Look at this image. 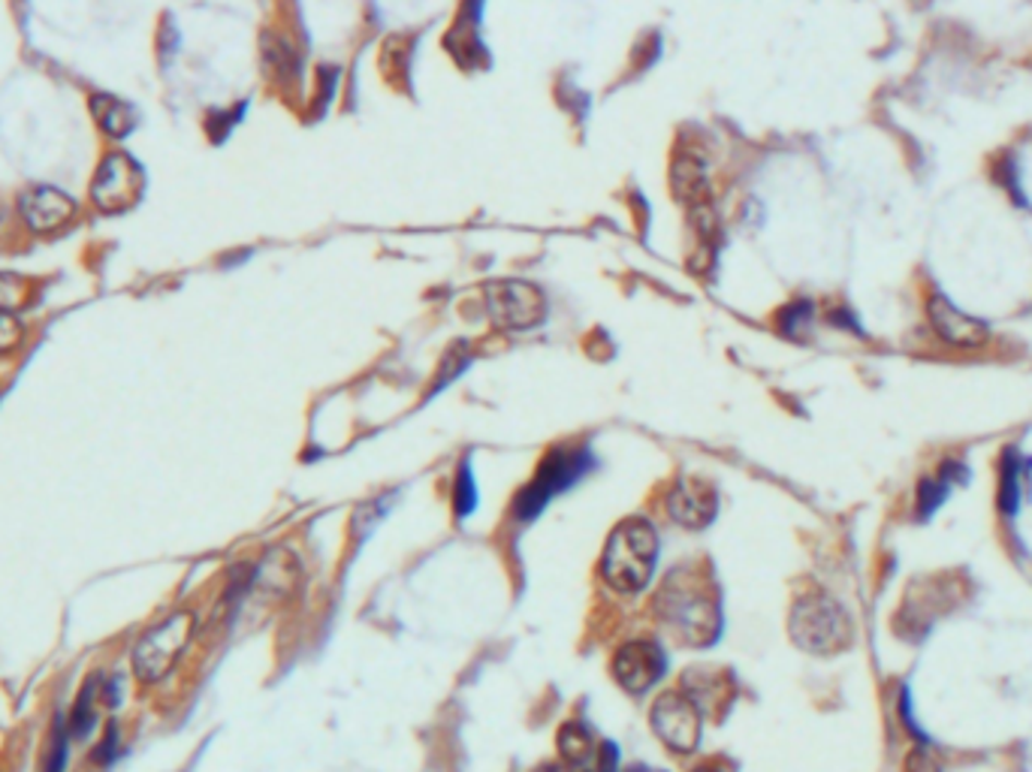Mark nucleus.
Wrapping results in <instances>:
<instances>
[{"label": "nucleus", "instance_id": "obj_1", "mask_svg": "<svg viewBox=\"0 0 1032 772\" xmlns=\"http://www.w3.org/2000/svg\"><path fill=\"white\" fill-rule=\"evenodd\" d=\"M658 535L643 519H628L616 528L602 559L604 579L616 591H641L655 574Z\"/></svg>", "mask_w": 1032, "mask_h": 772}, {"label": "nucleus", "instance_id": "obj_2", "mask_svg": "<svg viewBox=\"0 0 1032 772\" xmlns=\"http://www.w3.org/2000/svg\"><path fill=\"white\" fill-rule=\"evenodd\" d=\"M788 630H791L794 646L810 654H837L849 649L851 637H854L849 613L842 610V603L834 601L824 591L803 595L794 603L791 618H788Z\"/></svg>", "mask_w": 1032, "mask_h": 772}, {"label": "nucleus", "instance_id": "obj_3", "mask_svg": "<svg viewBox=\"0 0 1032 772\" xmlns=\"http://www.w3.org/2000/svg\"><path fill=\"white\" fill-rule=\"evenodd\" d=\"M592 465H595V456H592L588 446H556L541 462L532 483L513 498V516L520 523H532L535 516L547 511L553 498L562 495L571 486L580 483L592 471Z\"/></svg>", "mask_w": 1032, "mask_h": 772}, {"label": "nucleus", "instance_id": "obj_4", "mask_svg": "<svg viewBox=\"0 0 1032 772\" xmlns=\"http://www.w3.org/2000/svg\"><path fill=\"white\" fill-rule=\"evenodd\" d=\"M658 603H661V615H665L670 630L689 646H709L719 637V606L701 586L673 576L667 583V589L661 591Z\"/></svg>", "mask_w": 1032, "mask_h": 772}, {"label": "nucleus", "instance_id": "obj_5", "mask_svg": "<svg viewBox=\"0 0 1032 772\" xmlns=\"http://www.w3.org/2000/svg\"><path fill=\"white\" fill-rule=\"evenodd\" d=\"M194 637V615L187 610L167 615L163 622H157L155 628L145 630L139 642L133 646V673L139 682H160L175 661L182 658L187 642Z\"/></svg>", "mask_w": 1032, "mask_h": 772}, {"label": "nucleus", "instance_id": "obj_6", "mask_svg": "<svg viewBox=\"0 0 1032 772\" xmlns=\"http://www.w3.org/2000/svg\"><path fill=\"white\" fill-rule=\"evenodd\" d=\"M143 167L124 155V151H112L106 155L100 170L92 182V203L106 215H118V211H128L143 197Z\"/></svg>", "mask_w": 1032, "mask_h": 772}, {"label": "nucleus", "instance_id": "obj_7", "mask_svg": "<svg viewBox=\"0 0 1032 772\" xmlns=\"http://www.w3.org/2000/svg\"><path fill=\"white\" fill-rule=\"evenodd\" d=\"M653 731L670 751L689 755L701 743V709L689 694H665L653 707Z\"/></svg>", "mask_w": 1032, "mask_h": 772}, {"label": "nucleus", "instance_id": "obj_8", "mask_svg": "<svg viewBox=\"0 0 1032 772\" xmlns=\"http://www.w3.org/2000/svg\"><path fill=\"white\" fill-rule=\"evenodd\" d=\"M927 317L933 332H936L945 344H951V347L975 351V347H984V344L991 341V329H987L984 320L963 315L955 302L948 299V296H942V293H933L927 299Z\"/></svg>", "mask_w": 1032, "mask_h": 772}, {"label": "nucleus", "instance_id": "obj_9", "mask_svg": "<svg viewBox=\"0 0 1032 772\" xmlns=\"http://www.w3.org/2000/svg\"><path fill=\"white\" fill-rule=\"evenodd\" d=\"M665 670V654L649 640L626 642L614 658V676L628 694H646L653 685H658Z\"/></svg>", "mask_w": 1032, "mask_h": 772}, {"label": "nucleus", "instance_id": "obj_10", "mask_svg": "<svg viewBox=\"0 0 1032 772\" xmlns=\"http://www.w3.org/2000/svg\"><path fill=\"white\" fill-rule=\"evenodd\" d=\"M489 317L501 329H529L544 317V299L529 284L505 281L489 287Z\"/></svg>", "mask_w": 1032, "mask_h": 772}, {"label": "nucleus", "instance_id": "obj_11", "mask_svg": "<svg viewBox=\"0 0 1032 772\" xmlns=\"http://www.w3.org/2000/svg\"><path fill=\"white\" fill-rule=\"evenodd\" d=\"M19 211H22V218H25V223L34 233L46 236V233H54L64 223L73 221L76 203L66 197L64 191L43 184V187H31V191H25L19 197Z\"/></svg>", "mask_w": 1032, "mask_h": 772}, {"label": "nucleus", "instance_id": "obj_12", "mask_svg": "<svg viewBox=\"0 0 1032 772\" xmlns=\"http://www.w3.org/2000/svg\"><path fill=\"white\" fill-rule=\"evenodd\" d=\"M716 511H719V498H716V489L706 480H692V477L680 480L667 495L670 519L685 525V528H694V531H701V528L713 523Z\"/></svg>", "mask_w": 1032, "mask_h": 772}, {"label": "nucleus", "instance_id": "obj_13", "mask_svg": "<svg viewBox=\"0 0 1032 772\" xmlns=\"http://www.w3.org/2000/svg\"><path fill=\"white\" fill-rule=\"evenodd\" d=\"M296 579H300V564H296V559H293L290 552H269L266 562L251 571V589L257 591V595H269V598L275 595V598H278V595L293 589Z\"/></svg>", "mask_w": 1032, "mask_h": 772}, {"label": "nucleus", "instance_id": "obj_14", "mask_svg": "<svg viewBox=\"0 0 1032 772\" xmlns=\"http://www.w3.org/2000/svg\"><path fill=\"white\" fill-rule=\"evenodd\" d=\"M92 115L100 124V131L112 139H124L128 133L136 127V109L128 100H118L112 94H94L92 97Z\"/></svg>", "mask_w": 1032, "mask_h": 772}, {"label": "nucleus", "instance_id": "obj_15", "mask_svg": "<svg viewBox=\"0 0 1032 772\" xmlns=\"http://www.w3.org/2000/svg\"><path fill=\"white\" fill-rule=\"evenodd\" d=\"M1032 462H1023L1018 450H1006L999 462V489H996V507L1003 516H1015L1020 507V486L1030 474Z\"/></svg>", "mask_w": 1032, "mask_h": 772}, {"label": "nucleus", "instance_id": "obj_16", "mask_svg": "<svg viewBox=\"0 0 1032 772\" xmlns=\"http://www.w3.org/2000/svg\"><path fill=\"white\" fill-rule=\"evenodd\" d=\"M100 685H104V676H92V679L82 685V691H78V697H76V707H73V712H70V719H66L70 739H85V736L94 731V724H97Z\"/></svg>", "mask_w": 1032, "mask_h": 772}, {"label": "nucleus", "instance_id": "obj_17", "mask_svg": "<svg viewBox=\"0 0 1032 772\" xmlns=\"http://www.w3.org/2000/svg\"><path fill=\"white\" fill-rule=\"evenodd\" d=\"M559 751H562V758L571 763V767H583L588 763V758L595 755V743H592V733L583 727V724H564L562 733H559Z\"/></svg>", "mask_w": 1032, "mask_h": 772}, {"label": "nucleus", "instance_id": "obj_18", "mask_svg": "<svg viewBox=\"0 0 1032 772\" xmlns=\"http://www.w3.org/2000/svg\"><path fill=\"white\" fill-rule=\"evenodd\" d=\"M66 760H70V731H66V721L58 715L43 748V772H66Z\"/></svg>", "mask_w": 1032, "mask_h": 772}, {"label": "nucleus", "instance_id": "obj_19", "mask_svg": "<svg viewBox=\"0 0 1032 772\" xmlns=\"http://www.w3.org/2000/svg\"><path fill=\"white\" fill-rule=\"evenodd\" d=\"M951 492V483L945 480V477H924L921 483H918V495H915V507H918V519H930L933 513L939 511L942 504H945V498Z\"/></svg>", "mask_w": 1032, "mask_h": 772}, {"label": "nucleus", "instance_id": "obj_20", "mask_svg": "<svg viewBox=\"0 0 1032 772\" xmlns=\"http://www.w3.org/2000/svg\"><path fill=\"white\" fill-rule=\"evenodd\" d=\"M27 296V281L13 272H0V311H15L22 308Z\"/></svg>", "mask_w": 1032, "mask_h": 772}, {"label": "nucleus", "instance_id": "obj_21", "mask_svg": "<svg viewBox=\"0 0 1032 772\" xmlns=\"http://www.w3.org/2000/svg\"><path fill=\"white\" fill-rule=\"evenodd\" d=\"M453 504H457L459 516H469L477 507V486H474V477H471V465L465 462L462 468H459L457 477V495H453Z\"/></svg>", "mask_w": 1032, "mask_h": 772}, {"label": "nucleus", "instance_id": "obj_22", "mask_svg": "<svg viewBox=\"0 0 1032 772\" xmlns=\"http://www.w3.org/2000/svg\"><path fill=\"white\" fill-rule=\"evenodd\" d=\"M118 755H121V731H118V724H109L104 736H100V743L94 746L92 760L94 763H100V767H109Z\"/></svg>", "mask_w": 1032, "mask_h": 772}, {"label": "nucleus", "instance_id": "obj_23", "mask_svg": "<svg viewBox=\"0 0 1032 772\" xmlns=\"http://www.w3.org/2000/svg\"><path fill=\"white\" fill-rule=\"evenodd\" d=\"M810 320H812L810 302H791L788 308L779 311V329H782L785 335H798L800 327H803V323H810Z\"/></svg>", "mask_w": 1032, "mask_h": 772}, {"label": "nucleus", "instance_id": "obj_24", "mask_svg": "<svg viewBox=\"0 0 1032 772\" xmlns=\"http://www.w3.org/2000/svg\"><path fill=\"white\" fill-rule=\"evenodd\" d=\"M22 332H25V329H22V323H19V317H15L13 311H0V354L19 347Z\"/></svg>", "mask_w": 1032, "mask_h": 772}, {"label": "nucleus", "instance_id": "obj_25", "mask_svg": "<svg viewBox=\"0 0 1032 772\" xmlns=\"http://www.w3.org/2000/svg\"><path fill=\"white\" fill-rule=\"evenodd\" d=\"M906 772H942V767L936 763V758L930 755L927 748L921 746L906 758Z\"/></svg>", "mask_w": 1032, "mask_h": 772}, {"label": "nucleus", "instance_id": "obj_26", "mask_svg": "<svg viewBox=\"0 0 1032 772\" xmlns=\"http://www.w3.org/2000/svg\"><path fill=\"white\" fill-rule=\"evenodd\" d=\"M900 719L906 721V731L918 736V739H924V733H921V727H918L915 719H912V697H909V688H902L900 691Z\"/></svg>", "mask_w": 1032, "mask_h": 772}, {"label": "nucleus", "instance_id": "obj_27", "mask_svg": "<svg viewBox=\"0 0 1032 772\" xmlns=\"http://www.w3.org/2000/svg\"><path fill=\"white\" fill-rule=\"evenodd\" d=\"M692 772H725L719 763H701V767H694Z\"/></svg>", "mask_w": 1032, "mask_h": 772}, {"label": "nucleus", "instance_id": "obj_28", "mask_svg": "<svg viewBox=\"0 0 1032 772\" xmlns=\"http://www.w3.org/2000/svg\"><path fill=\"white\" fill-rule=\"evenodd\" d=\"M628 772H665V770H655V767H646V763H638V767H631Z\"/></svg>", "mask_w": 1032, "mask_h": 772}, {"label": "nucleus", "instance_id": "obj_29", "mask_svg": "<svg viewBox=\"0 0 1032 772\" xmlns=\"http://www.w3.org/2000/svg\"><path fill=\"white\" fill-rule=\"evenodd\" d=\"M586 772H598V770H586Z\"/></svg>", "mask_w": 1032, "mask_h": 772}]
</instances>
